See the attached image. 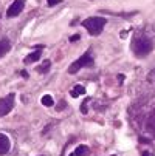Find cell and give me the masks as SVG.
<instances>
[{
    "mask_svg": "<svg viewBox=\"0 0 155 156\" xmlns=\"http://www.w3.org/2000/svg\"><path fill=\"white\" fill-rule=\"evenodd\" d=\"M24 8H25V0H14L13 5L6 11V17H9V19L17 17L22 11H24Z\"/></svg>",
    "mask_w": 155,
    "mask_h": 156,
    "instance_id": "obj_5",
    "label": "cell"
},
{
    "mask_svg": "<svg viewBox=\"0 0 155 156\" xmlns=\"http://www.w3.org/2000/svg\"><path fill=\"white\" fill-rule=\"evenodd\" d=\"M147 79H149L152 83H155V68L149 71V74H147Z\"/></svg>",
    "mask_w": 155,
    "mask_h": 156,
    "instance_id": "obj_14",
    "label": "cell"
},
{
    "mask_svg": "<svg viewBox=\"0 0 155 156\" xmlns=\"http://www.w3.org/2000/svg\"><path fill=\"white\" fill-rule=\"evenodd\" d=\"M65 107H67V102H65V101H61V102H59V105H57V108H56V110H57V111H61V110H64V108H65Z\"/></svg>",
    "mask_w": 155,
    "mask_h": 156,
    "instance_id": "obj_16",
    "label": "cell"
},
{
    "mask_svg": "<svg viewBox=\"0 0 155 156\" xmlns=\"http://www.w3.org/2000/svg\"><path fill=\"white\" fill-rule=\"evenodd\" d=\"M147 127H149V130L155 135V111L152 113V116L149 118V121H147Z\"/></svg>",
    "mask_w": 155,
    "mask_h": 156,
    "instance_id": "obj_12",
    "label": "cell"
},
{
    "mask_svg": "<svg viewBox=\"0 0 155 156\" xmlns=\"http://www.w3.org/2000/svg\"><path fill=\"white\" fill-rule=\"evenodd\" d=\"M14 99H16V94L14 93H9L8 96L0 99V118L6 116L9 111L14 108Z\"/></svg>",
    "mask_w": 155,
    "mask_h": 156,
    "instance_id": "obj_4",
    "label": "cell"
},
{
    "mask_svg": "<svg viewBox=\"0 0 155 156\" xmlns=\"http://www.w3.org/2000/svg\"><path fill=\"white\" fill-rule=\"evenodd\" d=\"M50 66H51V62L47 59V60H43V63L37 68V71H39V73H48V71H50Z\"/></svg>",
    "mask_w": 155,
    "mask_h": 156,
    "instance_id": "obj_11",
    "label": "cell"
},
{
    "mask_svg": "<svg viewBox=\"0 0 155 156\" xmlns=\"http://www.w3.org/2000/svg\"><path fill=\"white\" fill-rule=\"evenodd\" d=\"M70 156H76V154H75V153H72V154H70Z\"/></svg>",
    "mask_w": 155,
    "mask_h": 156,
    "instance_id": "obj_21",
    "label": "cell"
},
{
    "mask_svg": "<svg viewBox=\"0 0 155 156\" xmlns=\"http://www.w3.org/2000/svg\"><path fill=\"white\" fill-rule=\"evenodd\" d=\"M95 65V60H93V57H92V51L88 50V51H85L78 60H75L72 65H70V68H68V73L70 74H76L81 68H90V66H93Z\"/></svg>",
    "mask_w": 155,
    "mask_h": 156,
    "instance_id": "obj_3",
    "label": "cell"
},
{
    "mask_svg": "<svg viewBox=\"0 0 155 156\" xmlns=\"http://www.w3.org/2000/svg\"><path fill=\"white\" fill-rule=\"evenodd\" d=\"M11 150V141L5 133H0V156L6 154Z\"/></svg>",
    "mask_w": 155,
    "mask_h": 156,
    "instance_id": "obj_6",
    "label": "cell"
},
{
    "mask_svg": "<svg viewBox=\"0 0 155 156\" xmlns=\"http://www.w3.org/2000/svg\"><path fill=\"white\" fill-rule=\"evenodd\" d=\"M75 154L76 156H88V154H90V148H88L87 145H79L75 150Z\"/></svg>",
    "mask_w": 155,
    "mask_h": 156,
    "instance_id": "obj_9",
    "label": "cell"
},
{
    "mask_svg": "<svg viewBox=\"0 0 155 156\" xmlns=\"http://www.w3.org/2000/svg\"><path fill=\"white\" fill-rule=\"evenodd\" d=\"M9 51H11V42L8 39H2L0 40V59L5 54H8Z\"/></svg>",
    "mask_w": 155,
    "mask_h": 156,
    "instance_id": "obj_7",
    "label": "cell"
},
{
    "mask_svg": "<svg viewBox=\"0 0 155 156\" xmlns=\"http://www.w3.org/2000/svg\"><path fill=\"white\" fill-rule=\"evenodd\" d=\"M130 48H132V51H134L135 56L144 57L153 50V42L146 36H137V37H134V40H132Z\"/></svg>",
    "mask_w": 155,
    "mask_h": 156,
    "instance_id": "obj_1",
    "label": "cell"
},
{
    "mask_svg": "<svg viewBox=\"0 0 155 156\" xmlns=\"http://www.w3.org/2000/svg\"><path fill=\"white\" fill-rule=\"evenodd\" d=\"M40 56H42V51H40V48L37 50V51H33V53H30L25 59H24V62L27 63V65H30V63H34V62H37L39 59H40Z\"/></svg>",
    "mask_w": 155,
    "mask_h": 156,
    "instance_id": "obj_8",
    "label": "cell"
},
{
    "mask_svg": "<svg viewBox=\"0 0 155 156\" xmlns=\"http://www.w3.org/2000/svg\"><path fill=\"white\" fill-rule=\"evenodd\" d=\"M105 23H107L105 17H88V19L81 22V25L88 31L90 36H99L102 33Z\"/></svg>",
    "mask_w": 155,
    "mask_h": 156,
    "instance_id": "obj_2",
    "label": "cell"
},
{
    "mask_svg": "<svg viewBox=\"0 0 155 156\" xmlns=\"http://www.w3.org/2000/svg\"><path fill=\"white\" fill-rule=\"evenodd\" d=\"M79 39H81V36H79V34H75V36L70 37V42H76V40H79Z\"/></svg>",
    "mask_w": 155,
    "mask_h": 156,
    "instance_id": "obj_18",
    "label": "cell"
},
{
    "mask_svg": "<svg viewBox=\"0 0 155 156\" xmlns=\"http://www.w3.org/2000/svg\"><path fill=\"white\" fill-rule=\"evenodd\" d=\"M72 98H78V96H81V94H85V87H82V85H76L73 90H72Z\"/></svg>",
    "mask_w": 155,
    "mask_h": 156,
    "instance_id": "obj_10",
    "label": "cell"
},
{
    "mask_svg": "<svg viewBox=\"0 0 155 156\" xmlns=\"http://www.w3.org/2000/svg\"><path fill=\"white\" fill-rule=\"evenodd\" d=\"M143 156H152L150 151H143Z\"/></svg>",
    "mask_w": 155,
    "mask_h": 156,
    "instance_id": "obj_20",
    "label": "cell"
},
{
    "mask_svg": "<svg viewBox=\"0 0 155 156\" xmlns=\"http://www.w3.org/2000/svg\"><path fill=\"white\" fill-rule=\"evenodd\" d=\"M40 102L43 104V105H45V107H51L54 102H53V98L50 96V94H45V96H43L42 99H40Z\"/></svg>",
    "mask_w": 155,
    "mask_h": 156,
    "instance_id": "obj_13",
    "label": "cell"
},
{
    "mask_svg": "<svg viewBox=\"0 0 155 156\" xmlns=\"http://www.w3.org/2000/svg\"><path fill=\"white\" fill-rule=\"evenodd\" d=\"M20 76L25 77V79H28V73H27V71H20Z\"/></svg>",
    "mask_w": 155,
    "mask_h": 156,
    "instance_id": "obj_19",
    "label": "cell"
},
{
    "mask_svg": "<svg viewBox=\"0 0 155 156\" xmlns=\"http://www.w3.org/2000/svg\"><path fill=\"white\" fill-rule=\"evenodd\" d=\"M87 104H88V99H85L84 102H82V105H81V111L84 115H87Z\"/></svg>",
    "mask_w": 155,
    "mask_h": 156,
    "instance_id": "obj_15",
    "label": "cell"
},
{
    "mask_svg": "<svg viewBox=\"0 0 155 156\" xmlns=\"http://www.w3.org/2000/svg\"><path fill=\"white\" fill-rule=\"evenodd\" d=\"M62 0H47V3H48V6H54V5H57V3H61Z\"/></svg>",
    "mask_w": 155,
    "mask_h": 156,
    "instance_id": "obj_17",
    "label": "cell"
}]
</instances>
